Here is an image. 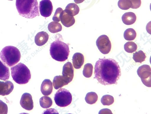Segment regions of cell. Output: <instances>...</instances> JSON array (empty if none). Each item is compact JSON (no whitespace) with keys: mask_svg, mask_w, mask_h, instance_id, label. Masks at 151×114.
<instances>
[{"mask_svg":"<svg viewBox=\"0 0 151 114\" xmlns=\"http://www.w3.org/2000/svg\"><path fill=\"white\" fill-rule=\"evenodd\" d=\"M16 6L19 15L26 18L32 19L40 16L37 0H16Z\"/></svg>","mask_w":151,"mask_h":114,"instance_id":"7a4b0ae2","label":"cell"},{"mask_svg":"<svg viewBox=\"0 0 151 114\" xmlns=\"http://www.w3.org/2000/svg\"><path fill=\"white\" fill-rule=\"evenodd\" d=\"M8 107L7 104L0 100V114H7Z\"/></svg>","mask_w":151,"mask_h":114,"instance_id":"4dcf8cb0","label":"cell"},{"mask_svg":"<svg viewBox=\"0 0 151 114\" xmlns=\"http://www.w3.org/2000/svg\"><path fill=\"white\" fill-rule=\"evenodd\" d=\"M14 89L13 83L10 81L5 82L0 81V95H8L12 92Z\"/></svg>","mask_w":151,"mask_h":114,"instance_id":"7c38bea8","label":"cell"},{"mask_svg":"<svg viewBox=\"0 0 151 114\" xmlns=\"http://www.w3.org/2000/svg\"><path fill=\"white\" fill-rule=\"evenodd\" d=\"M53 90L52 82L49 79H45L42 83L41 91L43 95H50Z\"/></svg>","mask_w":151,"mask_h":114,"instance_id":"5bb4252c","label":"cell"},{"mask_svg":"<svg viewBox=\"0 0 151 114\" xmlns=\"http://www.w3.org/2000/svg\"><path fill=\"white\" fill-rule=\"evenodd\" d=\"M39 8L41 15L45 18L50 16L53 9L50 0H42L40 1Z\"/></svg>","mask_w":151,"mask_h":114,"instance_id":"9c48e42d","label":"cell"},{"mask_svg":"<svg viewBox=\"0 0 151 114\" xmlns=\"http://www.w3.org/2000/svg\"><path fill=\"white\" fill-rule=\"evenodd\" d=\"M40 105L43 108H49L52 104V101L50 97L47 96H43L40 100Z\"/></svg>","mask_w":151,"mask_h":114,"instance_id":"7402d4cb","label":"cell"},{"mask_svg":"<svg viewBox=\"0 0 151 114\" xmlns=\"http://www.w3.org/2000/svg\"><path fill=\"white\" fill-rule=\"evenodd\" d=\"M93 68L92 64L91 63L86 64L83 69V76L87 78L91 77L93 74Z\"/></svg>","mask_w":151,"mask_h":114,"instance_id":"4316f807","label":"cell"},{"mask_svg":"<svg viewBox=\"0 0 151 114\" xmlns=\"http://www.w3.org/2000/svg\"><path fill=\"white\" fill-rule=\"evenodd\" d=\"M94 78L104 86L117 85L121 75L118 62L111 58L99 59L94 67Z\"/></svg>","mask_w":151,"mask_h":114,"instance_id":"6da1fadb","label":"cell"},{"mask_svg":"<svg viewBox=\"0 0 151 114\" xmlns=\"http://www.w3.org/2000/svg\"><path fill=\"white\" fill-rule=\"evenodd\" d=\"M62 74L69 83L72 81L74 77V69L71 62H67L64 65Z\"/></svg>","mask_w":151,"mask_h":114,"instance_id":"8fae6325","label":"cell"},{"mask_svg":"<svg viewBox=\"0 0 151 114\" xmlns=\"http://www.w3.org/2000/svg\"><path fill=\"white\" fill-rule=\"evenodd\" d=\"M65 11L67 14L74 16L79 13L80 9L76 4L70 3L67 5Z\"/></svg>","mask_w":151,"mask_h":114,"instance_id":"ffe728a7","label":"cell"},{"mask_svg":"<svg viewBox=\"0 0 151 114\" xmlns=\"http://www.w3.org/2000/svg\"><path fill=\"white\" fill-rule=\"evenodd\" d=\"M99 114H112L111 111L110 110H109V109L105 108L102 109V110H101L99 111Z\"/></svg>","mask_w":151,"mask_h":114,"instance_id":"d6a6232c","label":"cell"},{"mask_svg":"<svg viewBox=\"0 0 151 114\" xmlns=\"http://www.w3.org/2000/svg\"><path fill=\"white\" fill-rule=\"evenodd\" d=\"M98 99L97 94L96 92H88L86 95L85 100L88 104H93L96 103Z\"/></svg>","mask_w":151,"mask_h":114,"instance_id":"d4e9b609","label":"cell"},{"mask_svg":"<svg viewBox=\"0 0 151 114\" xmlns=\"http://www.w3.org/2000/svg\"><path fill=\"white\" fill-rule=\"evenodd\" d=\"M49 38V35L46 32H40L35 37V42L37 46H42L47 42Z\"/></svg>","mask_w":151,"mask_h":114,"instance_id":"9a60e30c","label":"cell"},{"mask_svg":"<svg viewBox=\"0 0 151 114\" xmlns=\"http://www.w3.org/2000/svg\"><path fill=\"white\" fill-rule=\"evenodd\" d=\"M60 21L64 26L69 28L74 24L75 20L73 16L67 14L63 10L61 14Z\"/></svg>","mask_w":151,"mask_h":114,"instance_id":"4fadbf2b","label":"cell"},{"mask_svg":"<svg viewBox=\"0 0 151 114\" xmlns=\"http://www.w3.org/2000/svg\"><path fill=\"white\" fill-rule=\"evenodd\" d=\"M137 45L133 42L129 41L126 43L124 45V49L126 52L129 53H132L137 50Z\"/></svg>","mask_w":151,"mask_h":114,"instance_id":"484cf974","label":"cell"},{"mask_svg":"<svg viewBox=\"0 0 151 114\" xmlns=\"http://www.w3.org/2000/svg\"><path fill=\"white\" fill-rule=\"evenodd\" d=\"M118 4L119 7L124 10L129 9L132 6L130 0H119Z\"/></svg>","mask_w":151,"mask_h":114,"instance_id":"83f0119b","label":"cell"},{"mask_svg":"<svg viewBox=\"0 0 151 114\" xmlns=\"http://www.w3.org/2000/svg\"><path fill=\"white\" fill-rule=\"evenodd\" d=\"M50 52L53 59L58 62H64L67 60L70 54L69 44L56 40L51 43Z\"/></svg>","mask_w":151,"mask_h":114,"instance_id":"3957f363","label":"cell"},{"mask_svg":"<svg viewBox=\"0 0 151 114\" xmlns=\"http://www.w3.org/2000/svg\"><path fill=\"white\" fill-rule=\"evenodd\" d=\"M146 58L145 54L142 50H139L133 54V59L136 62L141 64L145 60Z\"/></svg>","mask_w":151,"mask_h":114,"instance_id":"cb8c5ba5","label":"cell"},{"mask_svg":"<svg viewBox=\"0 0 151 114\" xmlns=\"http://www.w3.org/2000/svg\"><path fill=\"white\" fill-rule=\"evenodd\" d=\"M137 17L135 14L132 12L125 13L122 17V20L125 25H129L135 22Z\"/></svg>","mask_w":151,"mask_h":114,"instance_id":"e0dca14e","label":"cell"},{"mask_svg":"<svg viewBox=\"0 0 151 114\" xmlns=\"http://www.w3.org/2000/svg\"><path fill=\"white\" fill-rule=\"evenodd\" d=\"M132 4L131 9H136L140 7L141 4V0H130Z\"/></svg>","mask_w":151,"mask_h":114,"instance_id":"1f68e13d","label":"cell"},{"mask_svg":"<svg viewBox=\"0 0 151 114\" xmlns=\"http://www.w3.org/2000/svg\"><path fill=\"white\" fill-rule=\"evenodd\" d=\"M54 100L58 106L66 107L71 103L72 95L68 90L64 88H60L55 94Z\"/></svg>","mask_w":151,"mask_h":114,"instance_id":"8992f818","label":"cell"},{"mask_svg":"<svg viewBox=\"0 0 151 114\" xmlns=\"http://www.w3.org/2000/svg\"><path fill=\"white\" fill-rule=\"evenodd\" d=\"M48 29L50 32L52 33H55L61 31L62 27L60 23L57 22H52L48 25Z\"/></svg>","mask_w":151,"mask_h":114,"instance_id":"44dd1931","label":"cell"},{"mask_svg":"<svg viewBox=\"0 0 151 114\" xmlns=\"http://www.w3.org/2000/svg\"><path fill=\"white\" fill-rule=\"evenodd\" d=\"M76 4H80L84 1L85 0H74Z\"/></svg>","mask_w":151,"mask_h":114,"instance_id":"836d02e7","label":"cell"},{"mask_svg":"<svg viewBox=\"0 0 151 114\" xmlns=\"http://www.w3.org/2000/svg\"><path fill=\"white\" fill-rule=\"evenodd\" d=\"M21 57L20 51L14 46H6L0 52L1 60L4 64L10 67L18 63L20 60Z\"/></svg>","mask_w":151,"mask_h":114,"instance_id":"277c9868","label":"cell"},{"mask_svg":"<svg viewBox=\"0 0 151 114\" xmlns=\"http://www.w3.org/2000/svg\"><path fill=\"white\" fill-rule=\"evenodd\" d=\"M9 1H13V0H9Z\"/></svg>","mask_w":151,"mask_h":114,"instance_id":"e575fe53","label":"cell"},{"mask_svg":"<svg viewBox=\"0 0 151 114\" xmlns=\"http://www.w3.org/2000/svg\"><path fill=\"white\" fill-rule=\"evenodd\" d=\"M69 83L63 75H58L54 77L52 84L54 89L58 90L68 85Z\"/></svg>","mask_w":151,"mask_h":114,"instance_id":"ac0fdd59","label":"cell"},{"mask_svg":"<svg viewBox=\"0 0 151 114\" xmlns=\"http://www.w3.org/2000/svg\"><path fill=\"white\" fill-rule=\"evenodd\" d=\"M10 77V72L9 68L0 60V80L7 81Z\"/></svg>","mask_w":151,"mask_h":114,"instance_id":"d6986e66","label":"cell"},{"mask_svg":"<svg viewBox=\"0 0 151 114\" xmlns=\"http://www.w3.org/2000/svg\"><path fill=\"white\" fill-rule=\"evenodd\" d=\"M96 43L98 49L102 54H108L111 50V42L106 35H102L99 36Z\"/></svg>","mask_w":151,"mask_h":114,"instance_id":"ba28073f","label":"cell"},{"mask_svg":"<svg viewBox=\"0 0 151 114\" xmlns=\"http://www.w3.org/2000/svg\"><path fill=\"white\" fill-rule=\"evenodd\" d=\"M137 73L144 85L148 87H151V69L150 66L143 65L139 67Z\"/></svg>","mask_w":151,"mask_h":114,"instance_id":"52a82bcc","label":"cell"},{"mask_svg":"<svg viewBox=\"0 0 151 114\" xmlns=\"http://www.w3.org/2000/svg\"><path fill=\"white\" fill-rule=\"evenodd\" d=\"M63 11L61 8H58L56 9L55 13L52 17V20L54 22H59L60 21V16L62 12Z\"/></svg>","mask_w":151,"mask_h":114,"instance_id":"f546056e","label":"cell"},{"mask_svg":"<svg viewBox=\"0 0 151 114\" xmlns=\"http://www.w3.org/2000/svg\"><path fill=\"white\" fill-rule=\"evenodd\" d=\"M20 104L22 108L25 110H32L34 107V104L31 94L28 93H24L21 99Z\"/></svg>","mask_w":151,"mask_h":114,"instance_id":"30bf717a","label":"cell"},{"mask_svg":"<svg viewBox=\"0 0 151 114\" xmlns=\"http://www.w3.org/2000/svg\"><path fill=\"white\" fill-rule=\"evenodd\" d=\"M137 33L135 30L133 28L127 29L124 33V39L127 41H132L135 39Z\"/></svg>","mask_w":151,"mask_h":114,"instance_id":"603a6c76","label":"cell"},{"mask_svg":"<svg viewBox=\"0 0 151 114\" xmlns=\"http://www.w3.org/2000/svg\"><path fill=\"white\" fill-rule=\"evenodd\" d=\"M72 60L74 68L76 69H79L84 63V56L80 53H76L72 57Z\"/></svg>","mask_w":151,"mask_h":114,"instance_id":"2e32d148","label":"cell"},{"mask_svg":"<svg viewBox=\"0 0 151 114\" xmlns=\"http://www.w3.org/2000/svg\"><path fill=\"white\" fill-rule=\"evenodd\" d=\"M13 80L17 84H27L31 77L29 70L24 64L20 62L11 68Z\"/></svg>","mask_w":151,"mask_h":114,"instance_id":"5b68a950","label":"cell"},{"mask_svg":"<svg viewBox=\"0 0 151 114\" xmlns=\"http://www.w3.org/2000/svg\"><path fill=\"white\" fill-rule=\"evenodd\" d=\"M114 102V99L113 96L106 95L102 96L101 99V102L104 105L109 106L112 105Z\"/></svg>","mask_w":151,"mask_h":114,"instance_id":"f1b7e54d","label":"cell"}]
</instances>
